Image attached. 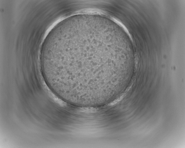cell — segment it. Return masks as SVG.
<instances>
[{"label":"cell","mask_w":185,"mask_h":148,"mask_svg":"<svg viewBox=\"0 0 185 148\" xmlns=\"http://www.w3.org/2000/svg\"><path fill=\"white\" fill-rule=\"evenodd\" d=\"M71 29L54 32L44 48L43 75L49 87L67 97L107 82L103 38Z\"/></svg>","instance_id":"cell-1"}]
</instances>
